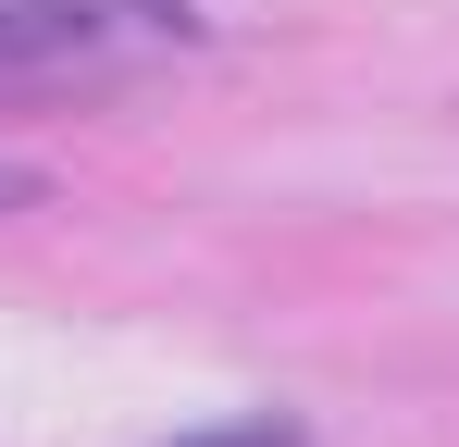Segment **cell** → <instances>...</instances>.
I'll return each instance as SVG.
<instances>
[{"instance_id": "obj_3", "label": "cell", "mask_w": 459, "mask_h": 447, "mask_svg": "<svg viewBox=\"0 0 459 447\" xmlns=\"http://www.w3.org/2000/svg\"><path fill=\"white\" fill-rule=\"evenodd\" d=\"M25 199H38V174H25V162H0V212H25Z\"/></svg>"}, {"instance_id": "obj_1", "label": "cell", "mask_w": 459, "mask_h": 447, "mask_svg": "<svg viewBox=\"0 0 459 447\" xmlns=\"http://www.w3.org/2000/svg\"><path fill=\"white\" fill-rule=\"evenodd\" d=\"M161 25H186V0H0V63H87Z\"/></svg>"}, {"instance_id": "obj_2", "label": "cell", "mask_w": 459, "mask_h": 447, "mask_svg": "<svg viewBox=\"0 0 459 447\" xmlns=\"http://www.w3.org/2000/svg\"><path fill=\"white\" fill-rule=\"evenodd\" d=\"M186 447H310L299 423H224V435H186Z\"/></svg>"}]
</instances>
